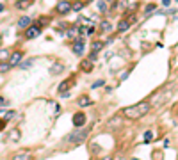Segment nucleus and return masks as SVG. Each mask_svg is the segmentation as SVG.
<instances>
[{
  "label": "nucleus",
  "instance_id": "nucleus-1",
  "mask_svg": "<svg viewBox=\"0 0 178 160\" xmlns=\"http://www.w3.org/2000/svg\"><path fill=\"white\" fill-rule=\"evenodd\" d=\"M151 111V101H139L135 105H130V107H125L121 111L123 117H127L130 121H137V119H143V117Z\"/></svg>",
  "mask_w": 178,
  "mask_h": 160
},
{
  "label": "nucleus",
  "instance_id": "nucleus-2",
  "mask_svg": "<svg viewBox=\"0 0 178 160\" xmlns=\"http://www.w3.org/2000/svg\"><path fill=\"white\" fill-rule=\"evenodd\" d=\"M87 135H89V128H77L75 132H71V133L66 135V142L77 146V144H82Z\"/></svg>",
  "mask_w": 178,
  "mask_h": 160
},
{
  "label": "nucleus",
  "instance_id": "nucleus-3",
  "mask_svg": "<svg viewBox=\"0 0 178 160\" xmlns=\"http://www.w3.org/2000/svg\"><path fill=\"white\" fill-rule=\"evenodd\" d=\"M86 121H87V117H86L84 112H75V114H73L71 123H73V126H75V128H84Z\"/></svg>",
  "mask_w": 178,
  "mask_h": 160
},
{
  "label": "nucleus",
  "instance_id": "nucleus-4",
  "mask_svg": "<svg viewBox=\"0 0 178 160\" xmlns=\"http://www.w3.org/2000/svg\"><path fill=\"white\" fill-rule=\"evenodd\" d=\"M22 59H23V52L22 50H16V52H13L11 54V57H9V66L11 68H14V66H20V62H22Z\"/></svg>",
  "mask_w": 178,
  "mask_h": 160
},
{
  "label": "nucleus",
  "instance_id": "nucleus-5",
  "mask_svg": "<svg viewBox=\"0 0 178 160\" xmlns=\"http://www.w3.org/2000/svg\"><path fill=\"white\" fill-rule=\"evenodd\" d=\"M41 34V27L39 25H30L29 28H25V39H34Z\"/></svg>",
  "mask_w": 178,
  "mask_h": 160
},
{
  "label": "nucleus",
  "instance_id": "nucleus-6",
  "mask_svg": "<svg viewBox=\"0 0 178 160\" xmlns=\"http://www.w3.org/2000/svg\"><path fill=\"white\" fill-rule=\"evenodd\" d=\"M71 6L73 4H70V2H68V0H61V2H59V4H57V13H59V14H68V13L71 11Z\"/></svg>",
  "mask_w": 178,
  "mask_h": 160
},
{
  "label": "nucleus",
  "instance_id": "nucleus-7",
  "mask_svg": "<svg viewBox=\"0 0 178 160\" xmlns=\"http://www.w3.org/2000/svg\"><path fill=\"white\" fill-rule=\"evenodd\" d=\"M11 160H32V153H30V149H22L13 155Z\"/></svg>",
  "mask_w": 178,
  "mask_h": 160
},
{
  "label": "nucleus",
  "instance_id": "nucleus-8",
  "mask_svg": "<svg viewBox=\"0 0 178 160\" xmlns=\"http://www.w3.org/2000/svg\"><path fill=\"white\" fill-rule=\"evenodd\" d=\"M73 85H75V80H73V78H70V80H66V82H61V84H59V89H57V91H59V94H61V96H64V93H68Z\"/></svg>",
  "mask_w": 178,
  "mask_h": 160
},
{
  "label": "nucleus",
  "instance_id": "nucleus-9",
  "mask_svg": "<svg viewBox=\"0 0 178 160\" xmlns=\"http://www.w3.org/2000/svg\"><path fill=\"white\" fill-rule=\"evenodd\" d=\"M71 50H73V54H75V55H82V54H84V38H78L77 41L73 43Z\"/></svg>",
  "mask_w": 178,
  "mask_h": 160
},
{
  "label": "nucleus",
  "instance_id": "nucleus-10",
  "mask_svg": "<svg viewBox=\"0 0 178 160\" xmlns=\"http://www.w3.org/2000/svg\"><path fill=\"white\" fill-rule=\"evenodd\" d=\"M80 70H82L84 73H91L93 71V61H91V59H84V61L80 62Z\"/></svg>",
  "mask_w": 178,
  "mask_h": 160
},
{
  "label": "nucleus",
  "instance_id": "nucleus-11",
  "mask_svg": "<svg viewBox=\"0 0 178 160\" xmlns=\"http://www.w3.org/2000/svg\"><path fill=\"white\" fill-rule=\"evenodd\" d=\"M32 2L34 0H18L16 4H14V7H16V9H29V7L32 6Z\"/></svg>",
  "mask_w": 178,
  "mask_h": 160
},
{
  "label": "nucleus",
  "instance_id": "nucleus-12",
  "mask_svg": "<svg viewBox=\"0 0 178 160\" xmlns=\"http://www.w3.org/2000/svg\"><path fill=\"white\" fill-rule=\"evenodd\" d=\"M30 22H32V20H30L29 16H22L20 20H18V27L20 28H29L30 27Z\"/></svg>",
  "mask_w": 178,
  "mask_h": 160
},
{
  "label": "nucleus",
  "instance_id": "nucleus-13",
  "mask_svg": "<svg viewBox=\"0 0 178 160\" xmlns=\"http://www.w3.org/2000/svg\"><path fill=\"white\" fill-rule=\"evenodd\" d=\"M62 71H64V66L59 64V62H55V64L50 68V75H61Z\"/></svg>",
  "mask_w": 178,
  "mask_h": 160
},
{
  "label": "nucleus",
  "instance_id": "nucleus-14",
  "mask_svg": "<svg viewBox=\"0 0 178 160\" xmlns=\"http://www.w3.org/2000/svg\"><path fill=\"white\" fill-rule=\"evenodd\" d=\"M89 105H93V100L89 96H80L78 98V107H89Z\"/></svg>",
  "mask_w": 178,
  "mask_h": 160
},
{
  "label": "nucleus",
  "instance_id": "nucleus-15",
  "mask_svg": "<svg viewBox=\"0 0 178 160\" xmlns=\"http://www.w3.org/2000/svg\"><path fill=\"white\" fill-rule=\"evenodd\" d=\"M103 46H105V43H103V41H95V43L91 44V52H93V54H98Z\"/></svg>",
  "mask_w": 178,
  "mask_h": 160
},
{
  "label": "nucleus",
  "instance_id": "nucleus-16",
  "mask_svg": "<svg viewBox=\"0 0 178 160\" xmlns=\"http://www.w3.org/2000/svg\"><path fill=\"white\" fill-rule=\"evenodd\" d=\"M9 57H11V52L6 48H0V62H7L9 61Z\"/></svg>",
  "mask_w": 178,
  "mask_h": 160
},
{
  "label": "nucleus",
  "instance_id": "nucleus-17",
  "mask_svg": "<svg viewBox=\"0 0 178 160\" xmlns=\"http://www.w3.org/2000/svg\"><path fill=\"white\" fill-rule=\"evenodd\" d=\"M128 27H130V22H128V20H121V22L118 23V30H119V32H125Z\"/></svg>",
  "mask_w": 178,
  "mask_h": 160
},
{
  "label": "nucleus",
  "instance_id": "nucleus-18",
  "mask_svg": "<svg viewBox=\"0 0 178 160\" xmlns=\"http://www.w3.org/2000/svg\"><path fill=\"white\" fill-rule=\"evenodd\" d=\"M100 28H102V32H109V30H112V23L105 20V22H102Z\"/></svg>",
  "mask_w": 178,
  "mask_h": 160
},
{
  "label": "nucleus",
  "instance_id": "nucleus-19",
  "mask_svg": "<svg viewBox=\"0 0 178 160\" xmlns=\"http://www.w3.org/2000/svg\"><path fill=\"white\" fill-rule=\"evenodd\" d=\"M9 135H11V141H18V139L22 137V132H20L18 128H14V130H11V133H9Z\"/></svg>",
  "mask_w": 178,
  "mask_h": 160
},
{
  "label": "nucleus",
  "instance_id": "nucleus-20",
  "mask_svg": "<svg viewBox=\"0 0 178 160\" xmlns=\"http://www.w3.org/2000/svg\"><path fill=\"white\" fill-rule=\"evenodd\" d=\"M32 64H34V59H29V61H25V62H20V68H22V70H30Z\"/></svg>",
  "mask_w": 178,
  "mask_h": 160
},
{
  "label": "nucleus",
  "instance_id": "nucleus-21",
  "mask_svg": "<svg viewBox=\"0 0 178 160\" xmlns=\"http://www.w3.org/2000/svg\"><path fill=\"white\" fill-rule=\"evenodd\" d=\"M118 119H119V117H112V119H111V121H109V123H111V125H107V130H111V128H118V126H119V123H118Z\"/></svg>",
  "mask_w": 178,
  "mask_h": 160
},
{
  "label": "nucleus",
  "instance_id": "nucleus-22",
  "mask_svg": "<svg viewBox=\"0 0 178 160\" xmlns=\"http://www.w3.org/2000/svg\"><path fill=\"white\" fill-rule=\"evenodd\" d=\"M11 70V66H9V62H0V73H6Z\"/></svg>",
  "mask_w": 178,
  "mask_h": 160
},
{
  "label": "nucleus",
  "instance_id": "nucleus-23",
  "mask_svg": "<svg viewBox=\"0 0 178 160\" xmlns=\"http://www.w3.org/2000/svg\"><path fill=\"white\" fill-rule=\"evenodd\" d=\"M98 11H100V13H105V11H107L105 0H100V2H98Z\"/></svg>",
  "mask_w": 178,
  "mask_h": 160
},
{
  "label": "nucleus",
  "instance_id": "nucleus-24",
  "mask_svg": "<svg viewBox=\"0 0 178 160\" xmlns=\"http://www.w3.org/2000/svg\"><path fill=\"white\" fill-rule=\"evenodd\" d=\"M84 7V2H77V4H73L71 6V11H75V13H78L80 9Z\"/></svg>",
  "mask_w": 178,
  "mask_h": 160
},
{
  "label": "nucleus",
  "instance_id": "nucleus-25",
  "mask_svg": "<svg viewBox=\"0 0 178 160\" xmlns=\"http://www.w3.org/2000/svg\"><path fill=\"white\" fill-rule=\"evenodd\" d=\"M13 116H14V112H13V111L6 112V114H4V121H9V119H13Z\"/></svg>",
  "mask_w": 178,
  "mask_h": 160
},
{
  "label": "nucleus",
  "instance_id": "nucleus-26",
  "mask_svg": "<svg viewBox=\"0 0 178 160\" xmlns=\"http://www.w3.org/2000/svg\"><path fill=\"white\" fill-rule=\"evenodd\" d=\"M103 84H105V80H96V82L93 84V89H98V87H102Z\"/></svg>",
  "mask_w": 178,
  "mask_h": 160
},
{
  "label": "nucleus",
  "instance_id": "nucleus-27",
  "mask_svg": "<svg viewBox=\"0 0 178 160\" xmlns=\"http://www.w3.org/2000/svg\"><path fill=\"white\" fill-rule=\"evenodd\" d=\"M150 141H153V135H151V132H146L144 133V142H150Z\"/></svg>",
  "mask_w": 178,
  "mask_h": 160
},
{
  "label": "nucleus",
  "instance_id": "nucleus-28",
  "mask_svg": "<svg viewBox=\"0 0 178 160\" xmlns=\"http://www.w3.org/2000/svg\"><path fill=\"white\" fill-rule=\"evenodd\" d=\"M78 22H82L84 25H89V23H91V20H89V18H84V16H80V18H78Z\"/></svg>",
  "mask_w": 178,
  "mask_h": 160
},
{
  "label": "nucleus",
  "instance_id": "nucleus-29",
  "mask_svg": "<svg viewBox=\"0 0 178 160\" xmlns=\"http://www.w3.org/2000/svg\"><path fill=\"white\" fill-rule=\"evenodd\" d=\"M153 9H157V7H155V4H150V6H146V14H148V13H151Z\"/></svg>",
  "mask_w": 178,
  "mask_h": 160
},
{
  "label": "nucleus",
  "instance_id": "nucleus-30",
  "mask_svg": "<svg viewBox=\"0 0 178 160\" xmlns=\"http://www.w3.org/2000/svg\"><path fill=\"white\" fill-rule=\"evenodd\" d=\"M4 126H6V121H4V119H0V130H4Z\"/></svg>",
  "mask_w": 178,
  "mask_h": 160
},
{
  "label": "nucleus",
  "instance_id": "nucleus-31",
  "mask_svg": "<svg viewBox=\"0 0 178 160\" xmlns=\"http://www.w3.org/2000/svg\"><path fill=\"white\" fill-rule=\"evenodd\" d=\"M155 160H160V153H159V149H157V153H155Z\"/></svg>",
  "mask_w": 178,
  "mask_h": 160
},
{
  "label": "nucleus",
  "instance_id": "nucleus-32",
  "mask_svg": "<svg viewBox=\"0 0 178 160\" xmlns=\"http://www.w3.org/2000/svg\"><path fill=\"white\" fill-rule=\"evenodd\" d=\"M4 11V4H0V13Z\"/></svg>",
  "mask_w": 178,
  "mask_h": 160
},
{
  "label": "nucleus",
  "instance_id": "nucleus-33",
  "mask_svg": "<svg viewBox=\"0 0 178 160\" xmlns=\"http://www.w3.org/2000/svg\"><path fill=\"white\" fill-rule=\"evenodd\" d=\"M103 160H112V158H111V157H107V158H103Z\"/></svg>",
  "mask_w": 178,
  "mask_h": 160
},
{
  "label": "nucleus",
  "instance_id": "nucleus-34",
  "mask_svg": "<svg viewBox=\"0 0 178 160\" xmlns=\"http://www.w3.org/2000/svg\"><path fill=\"white\" fill-rule=\"evenodd\" d=\"M80 2H84V4H86V2H87V0H80Z\"/></svg>",
  "mask_w": 178,
  "mask_h": 160
},
{
  "label": "nucleus",
  "instance_id": "nucleus-35",
  "mask_svg": "<svg viewBox=\"0 0 178 160\" xmlns=\"http://www.w3.org/2000/svg\"><path fill=\"white\" fill-rule=\"evenodd\" d=\"M132 160H139V158H132Z\"/></svg>",
  "mask_w": 178,
  "mask_h": 160
},
{
  "label": "nucleus",
  "instance_id": "nucleus-36",
  "mask_svg": "<svg viewBox=\"0 0 178 160\" xmlns=\"http://www.w3.org/2000/svg\"><path fill=\"white\" fill-rule=\"evenodd\" d=\"M0 43H2V38H0Z\"/></svg>",
  "mask_w": 178,
  "mask_h": 160
},
{
  "label": "nucleus",
  "instance_id": "nucleus-37",
  "mask_svg": "<svg viewBox=\"0 0 178 160\" xmlns=\"http://www.w3.org/2000/svg\"><path fill=\"white\" fill-rule=\"evenodd\" d=\"M175 2H178V0H175Z\"/></svg>",
  "mask_w": 178,
  "mask_h": 160
},
{
  "label": "nucleus",
  "instance_id": "nucleus-38",
  "mask_svg": "<svg viewBox=\"0 0 178 160\" xmlns=\"http://www.w3.org/2000/svg\"><path fill=\"white\" fill-rule=\"evenodd\" d=\"M59 2H61V0H59Z\"/></svg>",
  "mask_w": 178,
  "mask_h": 160
}]
</instances>
